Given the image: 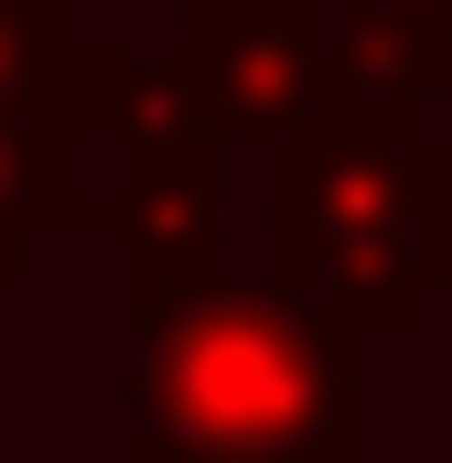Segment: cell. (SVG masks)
<instances>
[{"instance_id": "1", "label": "cell", "mask_w": 452, "mask_h": 463, "mask_svg": "<svg viewBox=\"0 0 452 463\" xmlns=\"http://www.w3.org/2000/svg\"><path fill=\"white\" fill-rule=\"evenodd\" d=\"M377 345L269 269L162 313L118 355V463H366Z\"/></svg>"}, {"instance_id": "2", "label": "cell", "mask_w": 452, "mask_h": 463, "mask_svg": "<svg viewBox=\"0 0 452 463\" xmlns=\"http://www.w3.org/2000/svg\"><path fill=\"white\" fill-rule=\"evenodd\" d=\"M269 280L355 345L420 335L452 291V140L410 118H324L269 151Z\"/></svg>"}, {"instance_id": "3", "label": "cell", "mask_w": 452, "mask_h": 463, "mask_svg": "<svg viewBox=\"0 0 452 463\" xmlns=\"http://www.w3.org/2000/svg\"><path fill=\"white\" fill-rule=\"evenodd\" d=\"M162 43H173L184 87L205 98L216 140L280 151V140H313L324 118H344L324 0H184Z\"/></svg>"}, {"instance_id": "4", "label": "cell", "mask_w": 452, "mask_h": 463, "mask_svg": "<svg viewBox=\"0 0 452 463\" xmlns=\"http://www.w3.org/2000/svg\"><path fill=\"white\" fill-rule=\"evenodd\" d=\"M108 194H118L108 248H118V324L129 335H151L162 313L237 280L226 269V151L129 162V173H108Z\"/></svg>"}, {"instance_id": "5", "label": "cell", "mask_w": 452, "mask_h": 463, "mask_svg": "<svg viewBox=\"0 0 452 463\" xmlns=\"http://www.w3.org/2000/svg\"><path fill=\"white\" fill-rule=\"evenodd\" d=\"M324 33H334V87L344 118H410L431 98H452V33L410 0H324Z\"/></svg>"}, {"instance_id": "6", "label": "cell", "mask_w": 452, "mask_h": 463, "mask_svg": "<svg viewBox=\"0 0 452 463\" xmlns=\"http://www.w3.org/2000/svg\"><path fill=\"white\" fill-rule=\"evenodd\" d=\"M118 194L76 162L65 129H0V291L33 280V259L54 237H108Z\"/></svg>"}, {"instance_id": "7", "label": "cell", "mask_w": 452, "mask_h": 463, "mask_svg": "<svg viewBox=\"0 0 452 463\" xmlns=\"http://www.w3.org/2000/svg\"><path fill=\"white\" fill-rule=\"evenodd\" d=\"M87 54L98 33H76V0H0V129H65Z\"/></svg>"}, {"instance_id": "8", "label": "cell", "mask_w": 452, "mask_h": 463, "mask_svg": "<svg viewBox=\"0 0 452 463\" xmlns=\"http://www.w3.org/2000/svg\"><path fill=\"white\" fill-rule=\"evenodd\" d=\"M410 11H431V22H442V33H452V0H410Z\"/></svg>"}, {"instance_id": "9", "label": "cell", "mask_w": 452, "mask_h": 463, "mask_svg": "<svg viewBox=\"0 0 452 463\" xmlns=\"http://www.w3.org/2000/svg\"><path fill=\"white\" fill-rule=\"evenodd\" d=\"M173 11H184V0H173Z\"/></svg>"}]
</instances>
